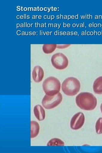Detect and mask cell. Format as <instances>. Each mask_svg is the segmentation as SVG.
<instances>
[{
    "label": "cell",
    "mask_w": 102,
    "mask_h": 153,
    "mask_svg": "<svg viewBox=\"0 0 102 153\" xmlns=\"http://www.w3.org/2000/svg\"><path fill=\"white\" fill-rule=\"evenodd\" d=\"M40 126L38 123L35 121H31V138L36 137L39 134Z\"/></svg>",
    "instance_id": "10"
},
{
    "label": "cell",
    "mask_w": 102,
    "mask_h": 153,
    "mask_svg": "<svg viewBox=\"0 0 102 153\" xmlns=\"http://www.w3.org/2000/svg\"><path fill=\"white\" fill-rule=\"evenodd\" d=\"M24 10H25V11H27V9L26 7H25L24 9Z\"/></svg>",
    "instance_id": "16"
},
{
    "label": "cell",
    "mask_w": 102,
    "mask_h": 153,
    "mask_svg": "<svg viewBox=\"0 0 102 153\" xmlns=\"http://www.w3.org/2000/svg\"><path fill=\"white\" fill-rule=\"evenodd\" d=\"M80 87V81L74 77L66 78L63 82L62 85V89L64 93L69 96L77 95L79 92Z\"/></svg>",
    "instance_id": "2"
},
{
    "label": "cell",
    "mask_w": 102,
    "mask_h": 153,
    "mask_svg": "<svg viewBox=\"0 0 102 153\" xmlns=\"http://www.w3.org/2000/svg\"><path fill=\"white\" fill-rule=\"evenodd\" d=\"M93 89L95 93L97 94H102V76H100L95 81Z\"/></svg>",
    "instance_id": "9"
},
{
    "label": "cell",
    "mask_w": 102,
    "mask_h": 153,
    "mask_svg": "<svg viewBox=\"0 0 102 153\" xmlns=\"http://www.w3.org/2000/svg\"><path fill=\"white\" fill-rule=\"evenodd\" d=\"M76 103L81 109L86 111L95 109L97 106V101L94 95L90 92H83L76 97Z\"/></svg>",
    "instance_id": "1"
},
{
    "label": "cell",
    "mask_w": 102,
    "mask_h": 153,
    "mask_svg": "<svg viewBox=\"0 0 102 153\" xmlns=\"http://www.w3.org/2000/svg\"><path fill=\"white\" fill-rule=\"evenodd\" d=\"M34 113L35 117L39 121H43L45 118V111L42 106L40 105L34 106Z\"/></svg>",
    "instance_id": "8"
},
{
    "label": "cell",
    "mask_w": 102,
    "mask_h": 153,
    "mask_svg": "<svg viewBox=\"0 0 102 153\" xmlns=\"http://www.w3.org/2000/svg\"><path fill=\"white\" fill-rule=\"evenodd\" d=\"M64 143L58 138H54L48 143L47 146H64Z\"/></svg>",
    "instance_id": "12"
},
{
    "label": "cell",
    "mask_w": 102,
    "mask_h": 153,
    "mask_svg": "<svg viewBox=\"0 0 102 153\" xmlns=\"http://www.w3.org/2000/svg\"><path fill=\"white\" fill-rule=\"evenodd\" d=\"M57 45L56 44H44L42 47L43 51L46 54L51 53L57 48Z\"/></svg>",
    "instance_id": "11"
},
{
    "label": "cell",
    "mask_w": 102,
    "mask_h": 153,
    "mask_svg": "<svg viewBox=\"0 0 102 153\" xmlns=\"http://www.w3.org/2000/svg\"><path fill=\"white\" fill-rule=\"evenodd\" d=\"M53 66L59 70H63L66 68L68 64L67 57L63 53H57L54 54L51 59Z\"/></svg>",
    "instance_id": "5"
},
{
    "label": "cell",
    "mask_w": 102,
    "mask_h": 153,
    "mask_svg": "<svg viewBox=\"0 0 102 153\" xmlns=\"http://www.w3.org/2000/svg\"><path fill=\"white\" fill-rule=\"evenodd\" d=\"M96 131L97 134H102V118H99L95 125Z\"/></svg>",
    "instance_id": "13"
},
{
    "label": "cell",
    "mask_w": 102,
    "mask_h": 153,
    "mask_svg": "<svg viewBox=\"0 0 102 153\" xmlns=\"http://www.w3.org/2000/svg\"><path fill=\"white\" fill-rule=\"evenodd\" d=\"M63 96L61 93L53 96L45 95L42 100V104L46 109H51L56 107L63 100Z\"/></svg>",
    "instance_id": "4"
},
{
    "label": "cell",
    "mask_w": 102,
    "mask_h": 153,
    "mask_svg": "<svg viewBox=\"0 0 102 153\" xmlns=\"http://www.w3.org/2000/svg\"><path fill=\"white\" fill-rule=\"evenodd\" d=\"M70 45H57V48L59 49H63L68 47Z\"/></svg>",
    "instance_id": "14"
},
{
    "label": "cell",
    "mask_w": 102,
    "mask_h": 153,
    "mask_svg": "<svg viewBox=\"0 0 102 153\" xmlns=\"http://www.w3.org/2000/svg\"><path fill=\"white\" fill-rule=\"evenodd\" d=\"M85 122L84 114L82 112H78L72 117L70 123L71 127L74 130L80 129L84 124Z\"/></svg>",
    "instance_id": "6"
},
{
    "label": "cell",
    "mask_w": 102,
    "mask_h": 153,
    "mask_svg": "<svg viewBox=\"0 0 102 153\" xmlns=\"http://www.w3.org/2000/svg\"><path fill=\"white\" fill-rule=\"evenodd\" d=\"M100 108H101V112L102 113V103H101V106H100Z\"/></svg>",
    "instance_id": "15"
},
{
    "label": "cell",
    "mask_w": 102,
    "mask_h": 153,
    "mask_svg": "<svg viewBox=\"0 0 102 153\" xmlns=\"http://www.w3.org/2000/svg\"><path fill=\"white\" fill-rule=\"evenodd\" d=\"M42 87L43 91L46 95L53 96L59 92L61 89V82L57 78L50 76L44 81Z\"/></svg>",
    "instance_id": "3"
},
{
    "label": "cell",
    "mask_w": 102,
    "mask_h": 153,
    "mask_svg": "<svg viewBox=\"0 0 102 153\" xmlns=\"http://www.w3.org/2000/svg\"><path fill=\"white\" fill-rule=\"evenodd\" d=\"M44 76V72L42 68L36 66L34 68L32 73V78L36 82H39L42 80Z\"/></svg>",
    "instance_id": "7"
}]
</instances>
